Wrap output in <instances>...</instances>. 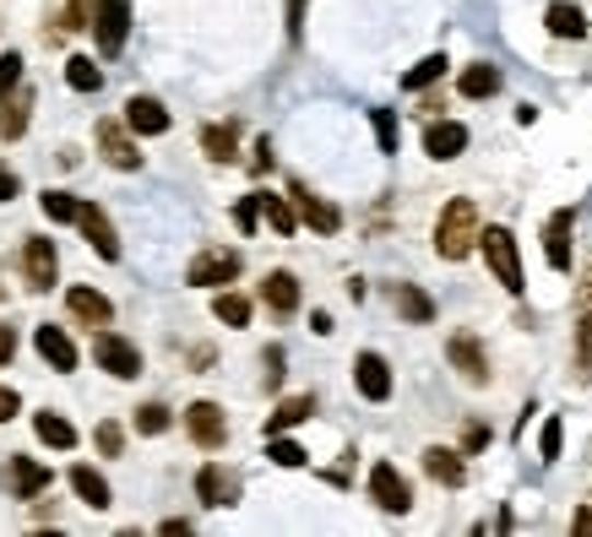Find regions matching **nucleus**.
Segmentation results:
<instances>
[{
	"mask_svg": "<svg viewBox=\"0 0 592 537\" xmlns=\"http://www.w3.org/2000/svg\"><path fill=\"white\" fill-rule=\"evenodd\" d=\"M299 16H304V0H289V38H299Z\"/></svg>",
	"mask_w": 592,
	"mask_h": 537,
	"instance_id": "nucleus-53",
	"label": "nucleus"
},
{
	"mask_svg": "<svg viewBox=\"0 0 592 537\" xmlns=\"http://www.w3.org/2000/svg\"><path fill=\"white\" fill-rule=\"evenodd\" d=\"M289 201H294L299 223H310L315 234H337V229H343V212H337L332 201H321V196H310L304 185H294V190H289Z\"/></svg>",
	"mask_w": 592,
	"mask_h": 537,
	"instance_id": "nucleus-14",
	"label": "nucleus"
},
{
	"mask_svg": "<svg viewBox=\"0 0 592 537\" xmlns=\"http://www.w3.org/2000/svg\"><path fill=\"white\" fill-rule=\"evenodd\" d=\"M16 190H22V185H16V174H11V168H5V163H0V201H11V196H16Z\"/></svg>",
	"mask_w": 592,
	"mask_h": 537,
	"instance_id": "nucleus-48",
	"label": "nucleus"
},
{
	"mask_svg": "<svg viewBox=\"0 0 592 537\" xmlns=\"http://www.w3.org/2000/svg\"><path fill=\"white\" fill-rule=\"evenodd\" d=\"M262 212H267V223H272L283 240L299 229V212H294V201H289V196H267V190H262Z\"/></svg>",
	"mask_w": 592,
	"mask_h": 537,
	"instance_id": "nucleus-32",
	"label": "nucleus"
},
{
	"mask_svg": "<svg viewBox=\"0 0 592 537\" xmlns=\"http://www.w3.org/2000/svg\"><path fill=\"white\" fill-rule=\"evenodd\" d=\"M185 434H190L201 451H223V440H229V418H223V407L218 402H190L185 407Z\"/></svg>",
	"mask_w": 592,
	"mask_h": 537,
	"instance_id": "nucleus-8",
	"label": "nucleus"
},
{
	"mask_svg": "<svg viewBox=\"0 0 592 537\" xmlns=\"http://www.w3.org/2000/svg\"><path fill=\"white\" fill-rule=\"evenodd\" d=\"M66 304H71V315H77L82 326H109V320H115V304H109L98 288H71Z\"/></svg>",
	"mask_w": 592,
	"mask_h": 537,
	"instance_id": "nucleus-22",
	"label": "nucleus"
},
{
	"mask_svg": "<svg viewBox=\"0 0 592 537\" xmlns=\"http://www.w3.org/2000/svg\"><path fill=\"white\" fill-rule=\"evenodd\" d=\"M38 207H44V218H49V223H77V218H82V201H77V196H66V190H44V196H38Z\"/></svg>",
	"mask_w": 592,
	"mask_h": 537,
	"instance_id": "nucleus-34",
	"label": "nucleus"
},
{
	"mask_svg": "<svg viewBox=\"0 0 592 537\" xmlns=\"http://www.w3.org/2000/svg\"><path fill=\"white\" fill-rule=\"evenodd\" d=\"M16 392H11V386H0V423H11V418H16Z\"/></svg>",
	"mask_w": 592,
	"mask_h": 537,
	"instance_id": "nucleus-47",
	"label": "nucleus"
},
{
	"mask_svg": "<svg viewBox=\"0 0 592 537\" xmlns=\"http://www.w3.org/2000/svg\"><path fill=\"white\" fill-rule=\"evenodd\" d=\"M234 223H240L245 234H256V223H262V190H256V196H240V207H234Z\"/></svg>",
	"mask_w": 592,
	"mask_h": 537,
	"instance_id": "nucleus-42",
	"label": "nucleus"
},
{
	"mask_svg": "<svg viewBox=\"0 0 592 537\" xmlns=\"http://www.w3.org/2000/svg\"><path fill=\"white\" fill-rule=\"evenodd\" d=\"M11 353H16V331L0 326V364H11Z\"/></svg>",
	"mask_w": 592,
	"mask_h": 537,
	"instance_id": "nucleus-49",
	"label": "nucleus"
},
{
	"mask_svg": "<svg viewBox=\"0 0 592 537\" xmlns=\"http://www.w3.org/2000/svg\"><path fill=\"white\" fill-rule=\"evenodd\" d=\"M77 27H93V0H66V11H60V33H77Z\"/></svg>",
	"mask_w": 592,
	"mask_h": 537,
	"instance_id": "nucleus-38",
	"label": "nucleus"
},
{
	"mask_svg": "<svg viewBox=\"0 0 592 537\" xmlns=\"http://www.w3.org/2000/svg\"><path fill=\"white\" fill-rule=\"evenodd\" d=\"M93 359H98V370H109L115 381H137V375H142V353H137V342H126V337L109 331V326L93 331Z\"/></svg>",
	"mask_w": 592,
	"mask_h": 537,
	"instance_id": "nucleus-3",
	"label": "nucleus"
},
{
	"mask_svg": "<svg viewBox=\"0 0 592 537\" xmlns=\"http://www.w3.org/2000/svg\"><path fill=\"white\" fill-rule=\"evenodd\" d=\"M55 271H60V261H55V245L49 240H27L22 245V277H27V288H49Z\"/></svg>",
	"mask_w": 592,
	"mask_h": 537,
	"instance_id": "nucleus-18",
	"label": "nucleus"
},
{
	"mask_svg": "<svg viewBox=\"0 0 592 537\" xmlns=\"http://www.w3.org/2000/svg\"><path fill=\"white\" fill-rule=\"evenodd\" d=\"M310 331H315V337H332V315L315 310V315H310Z\"/></svg>",
	"mask_w": 592,
	"mask_h": 537,
	"instance_id": "nucleus-50",
	"label": "nucleus"
},
{
	"mask_svg": "<svg viewBox=\"0 0 592 537\" xmlns=\"http://www.w3.org/2000/svg\"><path fill=\"white\" fill-rule=\"evenodd\" d=\"M445 359H451V370H456L467 386H484V381H489V353H484V342H478L473 331H456V337L445 342Z\"/></svg>",
	"mask_w": 592,
	"mask_h": 537,
	"instance_id": "nucleus-7",
	"label": "nucleus"
},
{
	"mask_svg": "<svg viewBox=\"0 0 592 537\" xmlns=\"http://www.w3.org/2000/svg\"><path fill=\"white\" fill-rule=\"evenodd\" d=\"M478 250H484V261H489L495 282L506 293H522V256H516V234L511 229H484L478 234Z\"/></svg>",
	"mask_w": 592,
	"mask_h": 537,
	"instance_id": "nucleus-2",
	"label": "nucleus"
},
{
	"mask_svg": "<svg viewBox=\"0 0 592 537\" xmlns=\"http://www.w3.org/2000/svg\"><path fill=\"white\" fill-rule=\"evenodd\" d=\"M196 494H201V505H207V511H218V505H234V494H240V478H234V472H223L218 462H207V467L196 472Z\"/></svg>",
	"mask_w": 592,
	"mask_h": 537,
	"instance_id": "nucleus-16",
	"label": "nucleus"
},
{
	"mask_svg": "<svg viewBox=\"0 0 592 537\" xmlns=\"http://www.w3.org/2000/svg\"><path fill=\"white\" fill-rule=\"evenodd\" d=\"M262 364H267V392H278V386H283V348L272 342V348L262 353Z\"/></svg>",
	"mask_w": 592,
	"mask_h": 537,
	"instance_id": "nucleus-44",
	"label": "nucleus"
},
{
	"mask_svg": "<svg viewBox=\"0 0 592 537\" xmlns=\"http://www.w3.org/2000/svg\"><path fill=\"white\" fill-rule=\"evenodd\" d=\"M201 152H207L212 163H234V152H240V126H234V120L201 126Z\"/></svg>",
	"mask_w": 592,
	"mask_h": 537,
	"instance_id": "nucleus-26",
	"label": "nucleus"
},
{
	"mask_svg": "<svg viewBox=\"0 0 592 537\" xmlns=\"http://www.w3.org/2000/svg\"><path fill=\"white\" fill-rule=\"evenodd\" d=\"M262 299H267V310H272V315H294V310H299V277H294V271H267Z\"/></svg>",
	"mask_w": 592,
	"mask_h": 537,
	"instance_id": "nucleus-24",
	"label": "nucleus"
},
{
	"mask_svg": "<svg viewBox=\"0 0 592 537\" xmlns=\"http://www.w3.org/2000/svg\"><path fill=\"white\" fill-rule=\"evenodd\" d=\"M370 500H375L386 516H408V511H414V489H408V478H403L392 462H375V467H370Z\"/></svg>",
	"mask_w": 592,
	"mask_h": 537,
	"instance_id": "nucleus-4",
	"label": "nucleus"
},
{
	"mask_svg": "<svg viewBox=\"0 0 592 537\" xmlns=\"http://www.w3.org/2000/svg\"><path fill=\"white\" fill-rule=\"evenodd\" d=\"M425 472H430L441 489H462V483H467L462 451H451V445H430V451H425Z\"/></svg>",
	"mask_w": 592,
	"mask_h": 537,
	"instance_id": "nucleus-20",
	"label": "nucleus"
},
{
	"mask_svg": "<svg viewBox=\"0 0 592 537\" xmlns=\"http://www.w3.org/2000/svg\"><path fill=\"white\" fill-rule=\"evenodd\" d=\"M456 93H462V98H495V93H500V66H489V60L467 66V71L456 77Z\"/></svg>",
	"mask_w": 592,
	"mask_h": 537,
	"instance_id": "nucleus-25",
	"label": "nucleus"
},
{
	"mask_svg": "<svg viewBox=\"0 0 592 537\" xmlns=\"http://www.w3.org/2000/svg\"><path fill=\"white\" fill-rule=\"evenodd\" d=\"M544 22H549L555 38H588V16H582V5H571V0H555V5L544 11Z\"/></svg>",
	"mask_w": 592,
	"mask_h": 537,
	"instance_id": "nucleus-27",
	"label": "nucleus"
},
{
	"mask_svg": "<svg viewBox=\"0 0 592 537\" xmlns=\"http://www.w3.org/2000/svg\"><path fill=\"white\" fill-rule=\"evenodd\" d=\"M98 147H104V163L109 168H142V152H137V141L126 136V126L120 120H98Z\"/></svg>",
	"mask_w": 592,
	"mask_h": 537,
	"instance_id": "nucleus-13",
	"label": "nucleus"
},
{
	"mask_svg": "<svg viewBox=\"0 0 592 537\" xmlns=\"http://www.w3.org/2000/svg\"><path fill=\"white\" fill-rule=\"evenodd\" d=\"M392 304H397V315L414 320V326H430V320H436V299H430L419 282H397V288H392Z\"/></svg>",
	"mask_w": 592,
	"mask_h": 537,
	"instance_id": "nucleus-21",
	"label": "nucleus"
},
{
	"mask_svg": "<svg viewBox=\"0 0 592 537\" xmlns=\"http://www.w3.org/2000/svg\"><path fill=\"white\" fill-rule=\"evenodd\" d=\"M478 207L467 201V196H456V201H445L441 218H436V256L441 261H462V256H473V245H478Z\"/></svg>",
	"mask_w": 592,
	"mask_h": 537,
	"instance_id": "nucleus-1",
	"label": "nucleus"
},
{
	"mask_svg": "<svg viewBox=\"0 0 592 537\" xmlns=\"http://www.w3.org/2000/svg\"><path fill=\"white\" fill-rule=\"evenodd\" d=\"M577 375L592 381V304H582L577 315Z\"/></svg>",
	"mask_w": 592,
	"mask_h": 537,
	"instance_id": "nucleus-35",
	"label": "nucleus"
},
{
	"mask_svg": "<svg viewBox=\"0 0 592 537\" xmlns=\"http://www.w3.org/2000/svg\"><path fill=\"white\" fill-rule=\"evenodd\" d=\"M251 168H256V174H267V168H272V147H267V141L256 147V163H251Z\"/></svg>",
	"mask_w": 592,
	"mask_h": 537,
	"instance_id": "nucleus-52",
	"label": "nucleus"
},
{
	"mask_svg": "<svg viewBox=\"0 0 592 537\" xmlns=\"http://www.w3.org/2000/svg\"><path fill=\"white\" fill-rule=\"evenodd\" d=\"M33 434H38L44 445H55V451H71V445H77V429H71L60 412H49V407L33 418Z\"/></svg>",
	"mask_w": 592,
	"mask_h": 537,
	"instance_id": "nucleus-29",
	"label": "nucleus"
},
{
	"mask_svg": "<svg viewBox=\"0 0 592 537\" xmlns=\"http://www.w3.org/2000/svg\"><path fill=\"white\" fill-rule=\"evenodd\" d=\"M5 483H11V500H38L49 489V467L33 462V456H11L5 462Z\"/></svg>",
	"mask_w": 592,
	"mask_h": 537,
	"instance_id": "nucleus-12",
	"label": "nucleus"
},
{
	"mask_svg": "<svg viewBox=\"0 0 592 537\" xmlns=\"http://www.w3.org/2000/svg\"><path fill=\"white\" fill-rule=\"evenodd\" d=\"M441 77H445V55H425V60L403 77V87H408V93H419V87H430V82H441Z\"/></svg>",
	"mask_w": 592,
	"mask_h": 537,
	"instance_id": "nucleus-36",
	"label": "nucleus"
},
{
	"mask_svg": "<svg viewBox=\"0 0 592 537\" xmlns=\"http://www.w3.org/2000/svg\"><path fill=\"white\" fill-rule=\"evenodd\" d=\"M22 82V55H0V98Z\"/></svg>",
	"mask_w": 592,
	"mask_h": 537,
	"instance_id": "nucleus-45",
	"label": "nucleus"
},
{
	"mask_svg": "<svg viewBox=\"0 0 592 537\" xmlns=\"http://www.w3.org/2000/svg\"><path fill=\"white\" fill-rule=\"evenodd\" d=\"M27 115H33V93H5L0 98V136L16 141V136L27 131Z\"/></svg>",
	"mask_w": 592,
	"mask_h": 537,
	"instance_id": "nucleus-28",
	"label": "nucleus"
},
{
	"mask_svg": "<svg viewBox=\"0 0 592 537\" xmlns=\"http://www.w3.org/2000/svg\"><path fill=\"white\" fill-rule=\"evenodd\" d=\"M245 267V256L240 250H223V245H212V250H201L190 267H185V282L190 288H223V282H234Z\"/></svg>",
	"mask_w": 592,
	"mask_h": 537,
	"instance_id": "nucleus-5",
	"label": "nucleus"
},
{
	"mask_svg": "<svg viewBox=\"0 0 592 537\" xmlns=\"http://www.w3.org/2000/svg\"><path fill=\"white\" fill-rule=\"evenodd\" d=\"M310 412H315V397H289V402H278V412L267 418V440L283 434V429H294V423H304Z\"/></svg>",
	"mask_w": 592,
	"mask_h": 537,
	"instance_id": "nucleus-31",
	"label": "nucleus"
},
{
	"mask_svg": "<svg viewBox=\"0 0 592 537\" xmlns=\"http://www.w3.org/2000/svg\"><path fill=\"white\" fill-rule=\"evenodd\" d=\"M163 429H169V407L163 402L137 407V434H163Z\"/></svg>",
	"mask_w": 592,
	"mask_h": 537,
	"instance_id": "nucleus-39",
	"label": "nucleus"
},
{
	"mask_svg": "<svg viewBox=\"0 0 592 537\" xmlns=\"http://www.w3.org/2000/svg\"><path fill=\"white\" fill-rule=\"evenodd\" d=\"M66 82H71L77 93H98V87H104V71H98L88 55H71V60H66Z\"/></svg>",
	"mask_w": 592,
	"mask_h": 537,
	"instance_id": "nucleus-33",
	"label": "nucleus"
},
{
	"mask_svg": "<svg viewBox=\"0 0 592 537\" xmlns=\"http://www.w3.org/2000/svg\"><path fill=\"white\" fill-rule=\"evenodd\" d=\"M370 120H375L381 152H397V115H392V109H370Z\"/></svg>",
	"mask_w": 592,
	"mask_h": 537,
	"instance_id": "nucleus-40",
	"label": "nucleus"
},
{
	"mask_svg": "<svg viewBox=\"0 0 592 537\" xmlns=\"http://www.w3.org/2000/svg\"><path fill=\"white\" fill-rule=\"evenodd\" d=\"M71 489H77V500H82V505H93V511H109V505H115V494H109L104 472H93L88 462H77V467H71Z\"/></svg>",
	"mask_w": 592,
	"mask_h": 537,
	"instance_id": "nucleus-23",
	"label": "nucleus"
},
{
	"mask_svg": "<svg viewBox=\"0 0 592 537\" xmlns=\"http://www.w3.org/2000/svg\"><path fill=\"white\" fill-rule=\"evenodd\" d=\"M425 152H430L436 163L462 157V152H467V126H456V120H430V131H425Z\"/></svg>",
	"mask_w": 592,
	"mask_h": 537,
	"instance_id": "nucleus-17",
	"label": "nucleus"
},
{
	"mask_svg": "<svg viewBox=\"0 0 592 537\" xmlns=\"http://www.w3.org/2000/svg\"><path fill=\"white\" fill-rule=\"evenodd\" d=\"M571 533H588L592 537V505H582V511L571 516Z\"/></svg>",
	"mask_w": 592,
	"mask_h": 537,
	"instance_id": "nucleus-51",
	"label": "nucleus"
},
{
	"mask_svg": "<svg viewBox=\"0 0 592 537\" xmlns=\"http://www.w3.org/2000/svg\"><path fill=\"white\" fill-rule=\"evenodd\" d=\"M560 440H566L560 418H544V434H538V456H544V462H560Z\"/></svg>",
	"mask_w": 592,
	"mask_h": 537,
	"instance_id": "nucleus-41",
	"label": "nucleus"
},
{
	"mask_svg": "<svg viewBox=\"0 0 592 537\" xmlns=\"http://www.w3.org/2000/svg\"><path fill=\"white\" fill-rule=\"evenodd\" d=\"M126 126L137 136H163L169 131V109L148 98V93H137V98H126Z\"/></svg>",
	"mask_w": 592,
	"mask_h": 537,
	"instance_id": "nucleus-19",
	"label": "nucleus"
},
{
	"mask_svg": "<svg viewBox=\"0 0 592 537\" xmlns=\"http://www.w3.org/2000/svg\"><path fill=\"white\" fill-rule=\"evenodd\" d=\"M98 451H104V456H120V451H126V429H120L115 418L98 423Z\"/></svg>",
	"mask_w": 592,
	"mask_h": 537,
	"instance_id": "nucleus-43",
	"label": "nucleus"
},
{
	"mask_svg": "<svg viewBox=\"0 0 592 537\" xmlns=\"http://www.w3.org/2000/svg\"><path fill=\"white\" fill-rule=\"evenodd\" d=\"M33 348H38V359H44L55 375H71V370H77V342H71L60 326H49V320L33 326Z\"/></svg>",
	"mask_w": 592,
	"mask_h": 537,
	"instance_id": "nucleus-9",
	"label": "nucleus"
},
{
	"mask_svg": "<svg viewBox=\"0 0 592 537\" xmlns=\"http://www.w3.org/2000/svg\"><path fill=\"white\" fill-rule=\"evenodd\" d=\"M126 33H131V0H98L93 11V38L104 55H120L126 49Z\"/></svg>",
	"mask_w": 592,
	"mask_h": 537,
	"instance_id": "nucleus-6",
	"label": "nucleus"
},
{
	"mask_svg": "<svg viewBox=\"0 0 592 537\" xmlns=\"http://www.w3.org/2000/svg\"><path fill=\"white\" fill-rule=\"evenodd\" d=\"M212 315L223 320V326H251V299L245 293H229V288H218V299H212Z\"/></svg>",
	"mask_w": 592,
	"mask_h": 537,
	"instance_id": "nucleus-30",
	"label": "nucleus"
},
{
	"mask_svg": "<svg viewBox=\"0 0 592 537\" xmlns=\"http://www.w3.org/2000/svg\"><path fill=\"white\" fill-rule=\"evenodd\" d=\"M353 386H359L364 402H386V397H392V370H386V359H381V353H359V359H353Z\"/></svg>",
	"mask_w": 592,
	"mask_h": 537,
	"instance_id": "nucleus-11",
	"label": "nucleus"
},
{
	"mask_svg": "<svg viewBox=\"0 0 592 537\" xmlns=\"http://www.w3.org/2000/svg\"><path fill=\"white\" fill-rule=\"evenodd\" d=\"M77 229L88 234V245H93L104 261H120V234H115V223H109V212H104V207L82 201V218H77Z\"/></svg>",
	"mask_w": 592,
	"mask_h": 537,
	"instance_id": "nucleus-10",
	"label": "nucleus"
},
{
	"mask_svg": "<svg viewBox=\"0 0 592 537\" xmlns=\"http://www.w3.org/2000/svg\"><path fill=\"white\" fill-rule=\"evenodd\" d=\"M267 456H272L278 467H304V462H310L294 440H283V434H272V440H267Z\"/></svg>",
	"mask_w": 592,
	"mask_h": 537,
	"instance_id": "nucleus-37",
	"label": "nucleus"
},
{
	"mask_svg": "<svg viewBox=\"0 0 592 537\" xmlns=\"http://www.w3.org/2000/svg\"><path fill=\"white\" fill-rule=\"evenodd\" d=\"M478 445H489V429L484 423H467L462 429V451H478Z\"/></svg>",
	"mask_w": 592,
	"mask_h": 537,
	"instance_id": "nucleus-46",
	"label": "nucleus"
},
{
	"mask_svg": "<svg viewBox=\"0 0 592 537\" xmlns=\"http://www.w3.org/2000/svg\"><path fill=\"white\" fill-rule=\"evenodd\" d=\"M571 229H577V212L571 207H560L549 218V229H544V256H549L555 271H571Z\"/></svg>",
	"mask_w": 592,
	"mask_h": 537,
	"instance_id": "nucleus-15",
	"label": "nucleus"
}]
</instances>
